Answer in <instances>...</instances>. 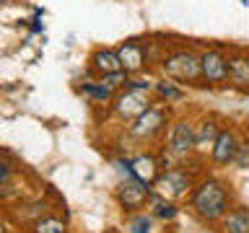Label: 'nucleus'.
I'll use <instances>...</instances> for the list:
<instances>
[{
    "mask_svg": "<svg viewBox=\"0 0 249 233\" xmlns=\"http://www.w3.org/2000/svg\"><path fill=\"white\" fill-rule=\"evenodd\" d=\"M190 205L202 220H210V223L221 220V217L229 213V192H226L215 179H205V182L192 192Z\"/></svg>",
    "mask_w": 249,
    "mask_h": 233,
    "instance_id": "obj_1",
    "label": "nucleus"
},
{
    "mask_svg": "<svg viewBox=\"0 0 249 233\" xmlns=\"http://www.w3.org/2000/svg\"><path fill=\"white\" fill-rule=\"evenodd\" d=\"M161 73L174 83H200V54L192 50H171L161 57Z\"/></svg>",
    "mask_w": 249,
    "mask_h": 233,
    "instance_id": "obj_2",
    "label": "nucleus"
},
{
    "mask_svg": "<svg viewBox=\"0 0 249 233\" xmlns=\"http://www.w3.org/2000/svg\"><path fill=\"white\" fill-rule=\"evenodd\" d=\"M166 122H169V112L163 106H148L143 114H138L130 124V135L138 137V140H153L159 137L163 130H166Z\"/></svg>",
    "mask_w": 249,
    "mask_h": 233,
    "instance_id": "obj_3",
    "label": "nucleus"
},
{
    "mask_svg": "<svg viewBox=\"0 0 249 233\" xmlns=\"http://www.w3.org/2000/svg\"><path fill=\"white\" fill-rule=\"evenodd\" d=\"M151 106V99H148V93L143 91H132V88H124L120 93H114L112 99V112L117 119H124V122H132L138 114H143L145 109Z\"/></svg>",
    "mask_w": 249,
    "mask_h": 233,
    "instance_id": "obj_4",
    "label": "nucleus"
},
{
    "mask_svg": "<svg viewBox=\"0 0 249 233\" xmlns=\"http://www.w3.org/2000/svg\"><path fill=\"white\" fill-rule=\"evenodd\" d=\"M148 194H151V184H143L138 179H124V182L117 186L114 197L120 202V207L124 213H140L148 202Z\"/></svg>",
    "mask_w": 249,
    "mask_h": 233,
    "instance_id": "obj_5",
    "label": "nucleus"
},
{
    "mask_svg": "<svg viewBox=\"0 0 249 233\" xmlns=\"http://www.w3.org/2000/svg\"><path fill=\"white\" fill-rule=\"evenodd\" d=\"M117 57H120V65L127 75H138L148 67L145 60V44L138 42V39H127L117 47Z\"/></svg>",
    "mask_w": 249,
    "mask_h": 233,
    "instance_id": "obj_6",
    "label": "nucleus"
},
{
    "mask_svg": "<svg viewBox=\"0 0 249 233\" xmlns=\"http://www.w3.org/2000/svg\"><path fill=\"white\" fill-rule=\"evenodd\" d=\"M153 186L159 189L161 197H171V200H177V197H184V194L192 189V179H190V174H184V171H174V168H169V171H163V174L156 176Z\"/></svg>",
    "mask_w": 249,
    "mask_h": 233,
    "instance_id": "obj_7",
    "label": "nucleus"
},
{
    "mask_svg": "<svg viewBox=\"0 0 249 233\" xmlns=\"http://www.w3.org/2000/svg\"><path fill=\"white\" fill-rule=\"evenodd\" d=\"M200 75L210 85H221L229 81V67H226V54L218 50H205L200 52Z\"/></svg>",
    "mask_w": 249,
    "mask_h": 233,
    "instance_id": "obj_8",
    "label": "nucleus"
},
{
    "mask_svg": "<svg viewBox=\"0 0 249 233\" xmlns=\"http://www.w3.org/2000/svg\"><path fill=\"white\" fill-rule=\"evenodd\" d=\"M169 150L179 155V158H184V155H190L195 150V127L192 122L187 119H179L171 124L169 130Z\"/></svg>",
    "mask_w": 249,
    "mask_h": 233,
    "instance_id": "obj_9",
    "label": "nucleus"
},
{
    "mask_svg": "<svg viewBox=\"0 0 249 233\" xmlns=\"http://www.w3.org/2000/svg\"><path fill=\"white\" fill-rule=\"evenodd\" d=\"M226 67H229V83L233 88L249 93V54H241V52L229 54Z\"/></svg>",
    "mask_w": 249,
    "mask_h": 233,
    "instance_id": "obj_10",
    "label": "nucleus"
},
{
    "mask_svg": "<svg viewBox=\"0 0 249 233\" xmlns=\"http://www.w3.org/2000/svg\"><path fill=\"white\" fill-rule=\"evenodd\" d=\"M89 67H91L99 78H101V75H109V73H117V70H122L120 57H117V50H109V47H96V50L91 52Z\"/></svg>",
    "mask_w": 249,
    "mask_h": 233,
    "instance_id": "obj_11",
    "label": "nucleus"
},
{
    "mask_svg": "<svg viewBox=\"0 0 249 233\" xmlns=\"http://www.w3.org/2000/svg\"><path fill=\"white\" fill-rule=\"evenodd\" d=\"M130 168H132V176L143 184H153L156 176L161 174V163L156 161V155H151V153L135 155V158L130 161Z\"/></svg>",
    "mask_w": 249,
    "mask_h": 233,
    "instance_id": "obj_12",
    "label": "nucleus"
},
{
    "mask_svg": "<svg viewBox=\"0 0 249 233\" xmlns=\"http://www.w3.org/2000/svg\"><path fill=\"white\" fill-rule=\"evenodd\" d=\"M236 145H239L236 135H233L231 130H221V132H218V137H215V143H213V148H210V153H213V161L218 163V166H226V163H231Z\"/></svg>",
    "mask_w": 249,
    "mask_h": 233,
    "instance_id": "obj_13",
    "label": "nucleus"
},
{
    "mask_svg": "<svg viewBox=\"0 0 249 233\" xmlns=\"http://www.w3.org/2000/svg\"><path fill=\"white\" fill-rule=\"evenodd\" d=\"M218 124L213 119H202L200 127L195 130V150H205V148H213L215 137H218Z\"/></svg>",
    "mask_w": 249,
    "mask_h": 233,
    "instance_id": "obj_14",
    "label": "nucleus"
},
{
    "mask_svg": "<svg viewBox=\"0 0 249 233\" xmlns=\"http://www.w3.org/2000/svg\"><path fill=\"white\" fill-rule=\"evenodd\" d=\"M223 228L226 233H249V210H233V213H226L223 217Z\"/></svg>",
    "mask_w": 249,
    "mask_h": 233,
    "instance_id": "obj_15",
    "label": "nucleus"
},
{
    "mask_svg": "<svg viewBox=\"0 0 249 233\" xmlns=\"http://www.w3.org/2000/svg\"><path fill=\"white\" fill-rule=\"evenodd\" d=\"M31 233H68V225H65V220H60L57 215L47 213V215L36 217V220L31 223Z\"/></svg>",
    "mask_w": 249,
    "mask_h": 233,
    "instance_id": "obj_16",
    "label": "nucleus"
},
{
    "mask_svg": "<svg viewBox=\"0 0 249 233\" xmlns=\"http://www.w3.org/2000/svg\"><path fill=\"white\" fill-rule=\"evenodd\" d=\"M153 93L159 96L161 101H182L184 99V91L179 88V85L174 83V81H169V78H163V81H156V85H153Z\"/></svg>",
    "mask_w": 249,
    "mask_h": 233,
    "instance_id": "obj_17",
    "label": "nucleus"
},
{
    "mask_svg": "<svg viewBox=\"0 0 249 233\" xmlns=\"http://www.w3.org/2000/svg\"><path fill=\"white\" fill-rule=\"evenodd\" d=\"M145 205H151V210H153V215L156 217H161V220H174L177 217V207L171 205V202H166L161 197V194H148V202Z\"/></svg>",
    "mask_w": 249,
    "mask_h": 233,
    "instance_id": "obj_18",
    "label": "nucleus"
},
{
    "mask_svg": "<svg viewBox=\"0 0 249 233\" xmlns=\"http://www.w3.org/2000/svg\"><path fill=\"white\" fill-rule=\"evenodd\" d=\"M83 93L91 101H96V104H112V99H114V91L107 88L101 81H89V83L83 85Z\"/></svg>",
    "mask_w": 249,
    "mask_h": 233,
    "instance_id": "obj_19",
    "label": "nucleus"
},
{
    "mask_svg": "<svg viewBox=\"0 0 249 233\" xmlns=\"http://www.w3.org/2000/svg\"><path fill=\"white\" fill-rule=\"evenodd\" d=\"M21 207H23V210H16V215H18L21 220H26V223H34L36 217H42V215L50 213V205H47V202H39V200L23 202Z\"/></svg>",
    "mask_w": 249,
    "mask_h": 233,
    "instance_id": "obj_20",
    "label": "nucleus"
},
{
    "mask_svg": "<svg viewBox=\"0 0 249 233\" xmlns=\"http://www.w3.org/2000/svg\"><path fill=\"white\" fill-rule=\"evenodd\" d=\"M153 217L145 213H130L127 217V233H151Z\"/></svg>",
    "mask_w": 249,
    "mask_h": 233,
    "instance_id": "obj_21",
    "label": "nucleus"
},
{
    "mask_svg": "<svg viewBox=\"0 0 249 233\" xmlns=\"http://www.w3.org/2000/svg\"><path fill=\"white\" fill-rule=\"evenodd\" d=\"M127 73H124V70H117V73H109V75H101L99 81L107 85V88H112L114 93L120 91V88H124V83H127Z\"/></svg>",
    "mask_w": 249,
    "mask_h": 233,
    "instance_id": "obj_22",
    "label": "nucleus"
},
{
    "mask_svg": "<svg viewBox=\"0 0 249 233\" xmlns=\"http://www.w3.org/2000/svg\"><path fill=\"white\" fill-rule=\"evenodd\" d=\"M153 85H156V81H151V78H140V73H138V75H130V78H127V83H124V88H132V91L151 93V91H153Z\"/></svg>",
    "mask_w": 249,
    "mask_h": 233,
    "instance_id": "obj_23",
    "label": "nucleus"
},
{
    "mask_svg": "<svg viewBox=\"0 0 249 233\" xmlns=\"http://www.w3.org/2000/svg\"><path fill=\"white\" fill-rule=\"evenodd\" d=\"M231 163H233V166H239V168H249V140H244V143L236 145Z\"/></svg>",
    "mask_w": 249,
    "mask_h": 233,
    "instance_id": "obj_24",
    "label": "nucleus"
},
{
    "mask_svg": "<svg viewBox=\"0 0 249 233\" xmlns=\"http://www.w3.org/2000/svg\"><path fill=\"white\" fill-rule=\"evenodd\" d=\"M11 174H13V166L3 158V155H0V184L8 182V179H11Z\"/></svg>",
    "mask_w": 249,
    "mask_h": 233,
    "instance_id": "obj_25",
    "label": "nucleus"
},
{
    "mask_svg": "<svg viewBox=\"0 0 249 233\" xmlns=\"http://www.w3.org/2000/svg\"><path fill=\"white\" fill-rule=\"evenodd\" d=\"M31 31H34V34H39V31H42V23H39V16H34V18H31Z\"/></svg>",
    "mask_w": 249,
    "mask_h": 233,
    "instance_id": "obj_26",
    "label": "nucleus"
},
{
    "mask_svg": "<svg viewBox=\"0 0 249 233\" xmlns=\"http://www.w3.org/2000/svg\"><path fill=\"white\" fill-rule=\"evenodd\" d=\"M0 155H3V153H0Z\"/></svg>",
    "mask_w": 249,
    "mask_h": 233,
    "instance_id": "obj_27",
    "label": "nucleus"
},
{
    "mask_svg": "<svg viewBox=\"0 0 249 233\" xmlns=\"http://www.w3.org/2000/svg\"><path fill=\"white\" fill-rule=\"evenodd\" d=\"M247 140H249V137H247Z\"/></svg>",
    "mask_w": 249,
    "mask_h": 233,
    "instance_id": "obj_28",
    "label": "nucleus"
}]
</instances>
